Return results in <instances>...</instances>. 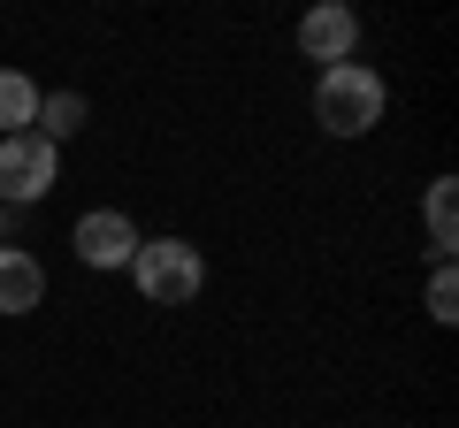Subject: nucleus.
Masks as SVG:
<instances>
[{
	"instance_id": "f257e3e1",
	"label": "nucleus",
	"mask_w": 459,
	"mask_h": 428,
	"mask_svg": "<svg viewBox=\"0 0 459 428\" xmlns=\"http://www.w3.org/2000/svg\"><path fill=\"white\" fill-rule=\"evenodd\" d=\"M383 77L368 62H337V69H322L314 77V123H322L329 138H368L383 123Z\"/></svg>"
},
{
	"instance_id": "423d86ee",
	"label": "nucleus",
	"mask_w": 459,
	"mask_h": 428,
	"mask_svg": "<svg viewBox=\"0 0 459 428\" xmlns=\"http://www.w3.org/2000/svg\"><path fill=\"white\" fill-rule=\"evenodd\" d=\"M47 306V268L23 245H0V313H31Z\"/></svg>"
},
{
	"instance_id": "6e6552de",
	"label": "nucleus",
	"mask_w": 459,
	"mask_h": 428,
	"mask_svg": "<svg viewBox=\"0 0 459 428\" xmlns=\"http://www.w3.org/2000/svg\"><path fill=\"white\" fill-rule=\"evenodd\" d=\"M84 116H92V99H84V92H39V123H31V131L47 138V146H62V138L84 131Z\"/></svg>"
},
{
	"instance_id": "9b49d317",
	"label": "nucleus",
	"mask_w": 459,
	"mask_h": 428,
	"mask_svg": "<svg viewBox=\"0 0 459 428\" xmlns=\"http://www.w3.org/2000/svg\"><path fill=\"white\" fill-rule=\"evenodd\" d=\"M0 245H8V207H0Z\"/></svg>"
},
{
	"instance_id": "1a4fd4ad",
	"label": "nucleus",
	"mask_w": 459,
	"mask_h": 428,
	"mask_svg": "<svg viewBox=\"0 0 459 428\" xmlns=\"http://www.w3.org/2000/svg\"><path fill=\"white\" fill-rule=\"evenodd\" d=\"M39 123V84L23 69H0V138H23Z\"/></svg>"
},
{
	"instance_id": "20e7f679",
	"label": "nucleus",
	"mask_w": 459,
	"mask_h": 428,
	"mask_svg": "<svg viewBox=\"0 0 459 428\" xmlns=\"http://www.w3.org/2000/svg\"><path fill=\"white\" fill-rule=\"evenodd\" d=\"M69 245H77V261L84 268H131L138 261V222L123 207H92V214H77V230H69Z\"/></svg>"
},
{
	"instance_id": "0eeeda50",
	"label": "nucleus",
	"mask_w": 459,
	"mask_h": 428,
	"mask_svg": "<svg viewBox=\"0 0 459 428\" xmlns=\"http://www.w3.org/2000/svg\"><path fill=\"white\" fill-rule=\"evenodd\" d=\"M421 222H429V253L452 261V245H459V176H437V184H429Z\"/></svg>"
},
{
	"instance_id": "9d476101",
	"label": "nucleus",
	"mask_w": 459,
	"mask_h": 428,
	"mask_svg": "<svg viewBox=\"0 0 459 428\" xmlns=\"http://www.w3.org/2000/svg\"><path fill=\"white\" fill-rule=\"evenodd\" d=\"M429 321H444V330L459 321V276H452V261H437V276H429Z\"/></svg>"
},
{
	"instance_id": "7ed1b4c3",
	"label": "nucleus",
	"mask_w": 459,
	"mask_h": 428,
	"mask_svg": "<svg viewBox=\"0 0 459 428\" xmlns=\"http://www.w3.org/2000/svg\"><path fill=\"white\" fill-rule=\"evenodd\" d=\"M54 176H62V146H47L39 131L0 138V207H31V199H47Z\"/></svg>"
},
{
	"instance_id": "f03ea898",
	"label": "nucleus",
	"mask_w": 459,
	"mask_h": 428,
	"mask_svg": "<svg viewBox=\"0 0 459 428\" xmlns=\"http://www.w3.org/2000/svg\"><path fill=\"white\" fill-rule=\"evenodd\" d=\"M131 283H138L146 306H192V298L207 291V261H199L192 237H138Z\"/></svg>"
},
{
	"instance_id": "39448f33",
	"label": "nucleus",
	"mask_w": 459,
	"mask_h": 428,
	"mask_svg": "<svg viewBox=\"0 0 459 428\" xmlns=\"http://www.w3.org/2000/svg\"><path fill=\"white\" fill-rule=\"evenodd\" d=\"M299 54L322 62V69L352 62V54H360V16H352L344 0H314L307 16H299Z\"/></svg>"
}]
</instances>
